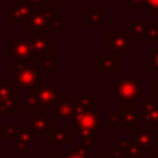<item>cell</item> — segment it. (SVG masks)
Returning <instances> with one entry per match:
<instances>
[{
    "label": "cell",
    "instance_id": "4dcf8cb0",
    "mask_svg": "<svg viewBox=\"0 0 158 158\" xmlns=\"http://www.w3.org/2000/svg\"><path fill=\"white\" fill-rule=\"evenodd\" d=\"M144 6L146 10H151L154 16H158V0H146Z\"/></svg>",
    "mask_w": 158,
    "mask_h": 158
},
{
    "label": "cell",
    "instance_id": "d590c367",
    "mask_svg": "<svg viewBox=\"0 0 158 158\" xmlns=\"http://www.w3.org/2000/svg\"><path fill=\"white\" fill-rule=\"evenodd\" d=\"M28 2H32V4H36V5H42L44 4V0H26Z\"/></svg>",
    "mask_w": 158,
    "mask_h": 158
},
{
    "label": "cell",
    "instance_id": "30bf717a",
    "mask_svg": "<svg viewBox=\"0 0 158 158\" xmlns=\"http://www.w3.org/2000/svg\"><path fill=\"white\" fill-rule=\"evenodd\" d=\"M158 122V102L148 99L141 101V110H138V123H156Z\"/></svg>",
    "mask_w": 158,
    "mask_h": 158
},
{
    "label": "cell",
    "instance_id": "d6a6232c",
    "mask_svg": "<svg viewBox=\"0 0 158 158\" xmlns=\"http://www.w3.org/2000/svg\"><path fill=\"white\" fill-rule=\"evenodd\" d=\"M153 72H158V49L154 51V59H153V67H152Z\"/></svg>",
    "mask_w": 158,
    "mask_h": 158
},
{
    "label": "cell",
    "instance_id": "cb8c5ba5",
    "mask_svg": "<svg viewBox=\"0 0 158 158\" xmlns=\"http://www.w3.org/2000/svg\"><path fill=\"white\" fill-rule=\"evenodd\" d=\"M107 126L110 128H122L123 127L122 110H110V111H107Z\"/></svg>",
    "mask_w": 158,
    "mask_h": 158
},
{
    "label": "cell",
    "instance_id": "52a82bcc",
    "mask_svg": "<svg viewBox=\"0 0 158 158\" xmlns=\"http://www.w3.org/2000/svg\"><path fill=\"white\" fill-rule=\"evenodd\" d=\"M7 53L14 56L16 60L30 62V60H35L36 58V54L32 52L28 41L20 37L14 38V41L7 44Z\"/></svg>",
    "mask_w": 158,
    "mask_h": 158
},
{
    "label": "cell",
    "instance_id": "d6986e66",
    "mask_svg": "<svg viewBox=\"0 0 158 158\" xmlns=\"http://www.w3.org/2000/svg\"><path fill=\"white\" fill-rule=\"evenodd\" d=\"M96 70H112L120 72V57L117 54H104L100 59L96 60Z\"/></svg>",
    "mask_w": 158,
    "mask_h": 158
},
{
    "label": "cell",
    "instance_id": "603a6c76",
    "mask_svg": "<svg viewBox=\"0 0 158 158\" xmlns=\"http://www.w3.org/2000/svg\"><path fill=\"white\" fill-rule=\"evenodd\" d=\"M73 101H74V104L77 105V107L84 109V110H91V107L98 104V101H96L90 94H86V95L75 94L74 98H73Z\"/></svg>",
    "mask_w": 158,
    "mask_h": 158
},
{
    "label": "cell",
    "instance_id": "8fae6325",
    "mask_svg": "<svg viewBox=\"0 0 158 158\" xmlns=\"http://www.w3.org/2000/svg\"><path fill=\"white\" fill-rule=\"evenodd\" d=\"M31 91L35 94L37 101L40 105H53L56 100L58 99L59 94L58 91L51 86V85H42V84H36L35 86L31 88Z\"/></svg>",
    "mask_w": 158,
    "mask_h": 158
},
{
    "label": "cell",
    "instance_id": "83f0119b",
    "mask_svg": "<svg viewBox=\"0 0 158 158\" xmlns=\"http://www.w3.org/2000/svg\"><path fill=\"white\" fill-rule=\"evenodd\" d=\"M144 1L146 0H125L126 5H128L131 10H146Z\"/></svg>",
    "mask_w": 158,
    "mask_h": 158
},
{
    "label": "cell",
    "instance_id": "836d02e7",
    "mask_svg": "<svg viewBox=\"0 0 158 158\" xmlns=\"http://www.w3.org/2000/svg\"><path fill=\"white\" fill-rule=\"evenodd\" d=\"M153 90H154V94H153V101L158 102V80L156 83H153Z\"/></svg>",
    "mask_w": 158,
    "mask_h": 158
},
{
    "label": "cell",
    "instance_id": "5bb4252c",
    "mask_svg": "<svg viewBox=\"0 0 158 158\" xmlns=\"http://www.w3.org/2000/svg\"><path fill=\"white\" fill-rule=\"evenodd\" d=\"M141 151H152L154 147L153 136L148 127H136L135 133H131V139Z\"/></svg>",
    "mask_w": 158,
    "mask_h": 158
},
{
    "label": "cell",
    "instance_id": "f546056e",
    "mask_svg": "<svg viewBox=\"0 0 158 158\" xmlns=\"http://www.w3.org/2000/svg\"><path fill=\"white\" fill-rule=\"evenodd\" d=\"M58 64L57 60H54L53 58L51 59H46V60H42V65H41V72H51L56 65Z\"/></svg>",
    "mask_w": 158,
    "mask_h": 158
},
{
    "label": "cell",
    "instance_id": "7c38bea8",
    "mask_svg": "<svg viewBox=\"0 0 158 158\" xmlns=\"http://www.w3.org/2000/svg\"><path fill=\"white\" fill-rule=\"evenodd\" d=\"M74 138L79 141V144L89 151H96L98 148V131L91 128H74Z\"/></svg>",
    "mask_w": 158,
    "mask_h": 158
},
{
    "label": "cell",
    "instance_id": "ac0fdd59",
    "mask_svg": "<svg viewBox=\"0 0 158 158\" xmlns=\"http://www.w3.org/2000/svg\"><path fill=\"white\" fill-rule=\"evenodd\" d=\"M121 158H142V151L138 146H136L132 141L126 138H121L118 143H116Z\"/></svg>",
    "mask_w": 158,
    "mask_h": 158
},
{
    "label": "cell",
    "instance_id": "2e32d148",
    "mask_svg": "<svg viewBox=\"0 0 158 158\" xmlns=\"http://www.w3.org/2000/svg\"><path fill=\"white\" fill-rule=\"evenodd\" d=\"M47 158H91V151L84 148L79 143L70 151H57L54 149Z\"/></svg>",
    "mask_w": 158,
    "mask_h": 158
},
{
    "label": "cell",
    "instance_id": "f1b7e54d",
    "mask_svg": "<svg viewBox=\"0 0 158 158\" xmlns=\"http://www.w3.org/2000/svg\"><path fill=\"white\" fill-rule=\"evenodd\" d=\"M51 28H52V31L53 32H63V16H57L53 21H52V23H51Z\"/></svg>",
    "mask_w": 158,
    "mask_h": 158
},
{
    "label": "cell",
    "instance_id": "8992f818",
    "mask_svg": "<svg viewBox=\"0 0 158 158\" xmlns=\"http://www.w3.org/2000/svg\"><path fill=\"white\" fill-rule=\"evenodd\" d=\"M73 123L75 125V127L91 128L98 131L102 127V117L93 110H84L77 107Z\"/></svg>",
    "mask_w": 158,
    "mask_h": 158
},
{
    "label": "cell",
    "instance_id": "f35d334b",
    "mask_svg": "<svg viewBox=\"0 0 158 158\" xmlns=\"http://www.w3.org/2000/svg\"><path fill=\"white\" fill-rule=\"evenodd\" d=\"M0 31H1V23H0Z\"/></svg>",
    "mask_w": 158,
    "mask_h": 158
},
{
    "label": "cell",
    "instance_id": "7402d4cb",
    "mask_svg": "<svg viewBox=\"0 0 158 158\" xmlns=\"http://www.w3.org/2000/svg\"><path fill=\"white\" fill-rule=\"evenodd\" d=\"M52 144H69V128L68 127H57L52 130Z\"/></svg>",
    "mask_w": 158,
    "mask_h": 158
},
{
    "label": "cell",
    "instance_id": "ffe728a7",
    "mask_svg": "<svg viewBox=\"0 0 158 158\" xmlns=\"http://www.w3.org/2000/svg\"><path fill=\"white\" fill-rule=\"evenodd\" d=\"M102 10H85V26L86 27H102Z\"/></svg>",
    "mask_w": 158,
    "mask_h": 158
},
{
    "label": "cell",
    "instance_id": "277c9868",
    "mask_svg": "<svg viewBox=\"0 0 158 158\" xmlns=\"http://www.w3.org/2000/svg\"><path fill=\"white\" fill-rule=\"evenodd\" d=\"M77 111V105L73 99H69L67 94H62L58 96L56 102L52 105V116L58 120V122L70 121L73 122Z\"/></svg>",
    "mask_w": 158,
    "mask_h": 158
},
{
    "label": "cell",
    "instance_id": "484cf974",
    "mask_svg": "<svg viewBox=\"0 0 158 158\" xmlns=\"http://www.w3.org/2000/svg\"><path fill=\"white\" fill-rule=\"evenodd\" d=\"M25 101H26L25 110H27V111H35L37 109V106L40 105L37 99H36V96H35V94L32 91H30L28 94L25 95Z\"/></svg>",
    "mask_w": 158,
    "mask_h": 158
},
{
    "label": "cell",
    "instance_id": "74e56055",
    "mask_svg": "<svg viewBox=\"0 0 158 158\" xmlns=\"http://www.w3.org/2000/svg\"><path fill=\"white\" fill-rule=\"evenodd\" d=\"M91 158H107V156H91Z\"/></svg>",
    "mask_w": 158,
    "mask_h": 158
},
{
    "label": "cell",
    "instance_id": "7a4b0ae2",
    "mask_svg": "<svg viewBox=\"0 0 158 158\" xmlns=\"http://www.w3.org/2000/svg\"><path fill=\"white\" fill-rule=\"evenodd\" d=\"M58 16V11L54 9L51 10H36L23 20L25 26L30 28V32H42L51 26L52 21Z\"/></svg>",
    "mask_w": 158,
    "mask_h": 158
},
{
    "label": "cell",
    "instance_id": "5b68a950",
    "mask_svg": "<svg viewBox=\"0 0 158 158\" xmlns=\"http://www.w3.org/2000/svg\"><path fill=\"white\" fill-rule=\"evenodd\" d=\"M107 49L114 54L130 56L131 54V36L128 32H109L107 33Z\"/></svg>",
    "mask_w": 158,
    "mask_h": 158
},
{
    "label": "cell",
    "instance_id": "44dd1931",
    "mask_svg": "<svg viewBox=\"0 0 158 158\" xmlns=\"http://www.w3.org/2000/svg\"><path fill=\"white\" fill-rule=\"evenodd\" d=\"M148 22L144 20H133L130 22V36L131 38H146Z\"/></svg>",
    "mask_w": 158,
    "mask_h": 158
},
{
    "label": "cell",
    "instance_id": "4316f807",
    "mask_svg": "<svg viewBox=\"0 0 158 158\" xmlns=\"http://www.w3.org/2000/svg\"><path fill=\"white\" fill-rule=\"evenodd\" d=\"M17 122H9L4 128H2V137L4 138H9V137H14L16 131H17Z\"/></svg>",
    "mask_w": 158,
    "mask_h": 158
},
{
    "label": "cell",
    "instance_id": "e0dca14e",
    "mask_svg": "<svg viewBox=\"0 0 158 158\" xmlns=\"http://www.w3.org/2000/svg\"><path fill=\"white\" fill-rule=\"evenodd\" d=\"M123 127L122 128H136L138 123V109L131 104L130 100H125V109L122 110Z\"/></svg>",
    "mask_w": 158,
    "mask_h": 158
},
{
    "label": "cell",
    "instance_id": "9a60e30c",
    "mask_svg": "<svg viewBox=\"0 0 158 158\" xmlns=\"http://www.w3.org/2000/svg\"><path fill=\"white\" fill-rule=\"evenodd\" d=\"M30 128L35 133H51L53 130V120L47 115H33L30 117Z\"/></svg>",
    "mask_w": 158,
    "mask_h": 158
},
{
    "label": "cell",
    "instance_id": "3957f363",
    "mask_svg": "<svg viewBox=\"0 0 158 158\" xmlns=\"http://www.w3.org/2000/svg\"><path fill=\"white\" fill-rule=\"evenodd\" d=\"M142 94V84L135 78H121L114 88V100H132Z\"/></svg>",
    "mask_w": 158,
    "mask_h": 158
},
{
    "label": "cell",
    "instance_id": "9c48e42d",
    "mask_svg": "<svg viewBox=\"0 0 158 158\" xmlns=\"http://www.w3.org/2000/svg\"><path fill=\"white\" fill-rule=\"evenodd\" d=\"M30 47L35 54H42L44 52L52 51V38L47 36L46 31L42 32H30V38L27 40Z\"/></svg>",
    "mask_w": 158,
    "mask_h": 158
},
{
    "label": "cell",
    "instance_id": "d4e9b609",
    "mask_svg": "<svg viewBox=\"0 0 158 158\" xmlns=\"http://www.w3.org/2000/svg\"><path fill=\"white\" fill-rule=\"evenodd\" d=\"M146 40L151 44H158V20H154L147 27Z\"/></svg>",
    "mask_w": 158,
    "mask_h": 158
},
{
    "label": "cell",
    "instance_id": "8d00e7d4",
    "mask_svg": "<svg viewBox=\"0 0 158 158\" xmlns=\"http://www.w3.org/2000/svg\"><path fill=\"white\" fill-rule=\"evenodd\" d=\"M152 154L153 158H158V149H152Z\"/></svg>",
    "mask_w": 158,
    "mask_h": 158
},
{
    "label": "cell",
    "instance_id": "ba28073f",
    "mask_svg": "<svg viewBox=\"0 0 158 158\" xmlns=\"http://www.w3.org/2000/svg\"><path fill=\"white\" fill-rule=\"evenodd\" d=\"M41 5H36L32 2H28L26 0H19L17 4H15L9 11H7V20L15 21V20H26L31 12L40 10Z\"/></svg>",
    "mask_w": 158,
    "mask_h": 158
},
{
    "label": "cell",
    "instance_id": "e575fe53",
    "mask_svg": "<svg viewBox=\"0 0 158 158\" xmlns=\"http://www.w3.org/2000/svg\"><path fill=\"white\" fill-rule=\"evenodd\" d=\"M64 0H44V4H56V5H59V4H63Z\"/></svg>",
    "mask_w": 158,
    "mask_h": 158
},
{
    "label": "cell",
    "instance_id": "1f68e13d",
    "mask_svg": "<svg viewBox=\"0 0 158 158\" xmlns=\"http://www.w3.org/2000/svg\"><path fill=\"white\" fill-rule=\"evenodd\" d=\"M147 127H148V128L151 130V132H152L154 144H158V122H156V123H149V125H147Z\"/></svg>",
    "mask_w": 158,
    "mask_h": 158
},
{
    "label": "cell",
    "instance_id": "6da1fadb",
    "mask_svg": "<svg viewBox=\"0 0 158 158\" xmlns=\"http://www.w3.org/2000/svg\"><path fill=\"white\" fill-rule=\"evenodd\" d=\"M14 73L15 81L20 88H32L40 83V73L25 60H15L14 62Z\"/></svg>",
    "mask_w": 158,
    "mask_h": 158
},
{
    "label": "cell",
    "instance_id": "4fadbf2b",
    "mask_svg": "<svg viewBox=\"0 0 158 158\" xmlns=\"http://www.w3.org/2000/svg\"><path fill=\"white\" fill-rule=\"evenodd\" d=\"M33 143L35 132L31 128H17L14 136V149H16L19 154H23V152L27 151Z\"/></svg>",
    "mask_w": 158,
    "mask_h": 158
}]
</instances>
